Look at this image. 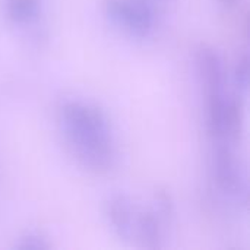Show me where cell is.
<instances>
[{"label": "cell", "mask_w": 250, "mask_h": 250, "mask_svg": "<svg viewBox=\"0 0 250 250\" xmlns=\"http://www.w3.org/2000/svg\"><path fill=\"white\" fill-rule=\"evenodd\" d=\"M62 132L76 160L92 173H107L116 161L110 123L95 105L66 101L59 111Z\"/></svg>", "instance_id": "cell-1"}, {"label": "cell", "mask_w": 250, "mask_h": 250, "mask_svg": "<svg viewBox=\"0 0 250 250\" xmlns=\"http://www.w3.org/2000/svg\"><path fill=\"white\" fill-rule=\"evenodd\" d=\"M105 16L136 37H146L155 22L152 6L146 0H105Z\"/></svg>", "instance_id": "cell-2"}, {"label": "cell", "mask_w": 250, "mask_h": 250, "mask_svg": "<svg viewBox=\"0 0 250 250\" xmlns=\"http://www.w3.org/2000/svg\"><path fill=\"white\" fill-rule=\"evenodd\" d=\"M214 176L221 192L233 198H246V183L237 166L236 155L231 145L227 142H217L214 152Z\"/></svg>", "instance_id": "cell-3"}, {"label": "cell", "mask_w": 250, "mask_h": 250, "mask_svg": "<svg viewBox=\"0 0 250 250\" xmlns=\"http://www.w3.org/2000/svg\"><path fill=\"white\" fill-rule=\"evenodd\" d=\"M198 72L205 83V88L209 92H223L224 91V66L217 50L208 45H202L196 53Z\"/></svg>", "instance_id": "cell-4"}, {"label": "cell", "mask_w": 250, "mask_h": 250, "mask_svg": "<svg viewBox=\"0 0 250 250\" xmlns=\"http://www.w3.org/2000/svg\"><path fill=\"white\" fill-rule=\"evenodd\" d=\"M105 215L114 233L129 240L133 230V207L130 199L125 193H114L105 202Z\"/></svg>", "instance_id": "cell-5"}, {"label": "cell", "mask_w": 250, "mask_h": 250, "mask_svg": "<svg viewBox=\"0 0 250 250\" xmlns=\"http://www.w3.org/2000/svg\"><path fill=\"white\" fill-rule=\"evenodd\" d=\"M161 220L152 211H145L138 217L136 231L138 239L142 248L146 249H160L163 242V229Z\"/></svg>", "instance_id": "cell-6"}, {"label": "cell", "mask_w": 250, "mask_h": 250, "mask_svg": "<svg viewBox=\"0 0 250 250\" xmlns=\"http://www.w3.org/2000/svg\"><path fill=\"white\" fill-rule=\"evenodd\" d=\"M41 0H6V12L13 23L25 25L37 19Z\"/></svg>", "instance_id": "cell-7"}, {"label": "cell", "mask_w": 250, "mask_h": 250, "mask_svg": "<svg viewBox=\"0 0 250 250\" xmlns=\"http://www.w3.org/2000/svg\"><path fill=\"white\" fill-rule=\"evenodd\" d=\"M48 248H50V243L40 233H28L22 236L15 245V249L18 250H45Z\"/></svg>", "instance_id": "cell-8"}, {"label": "cell", "mask_w": 250, "mask_h": 250, "mask_svg": "<svg viewBox=\"0 0 250 250\" xmlns=\"http://www.w3.org/2000/svg\"><path fill=\"white\" fill-rule=\"evenodd\" d=\"M249 56L248 54H243L237 64H236V69H234V82H236V86L246 92L248 91V86H249Z\"/></svg>", "instance_id": "cell-9"}, {"label": "cell", "mask_w": 250, "mask_h": 250, "mask_svg": "<svg viewBox=\"0 0 250 250\" xmlns=\"http://www.w3.org/2000/svg\"><path fill=\"white\" fill-rule=\"evenodd\" d=\"M155 205L157 211L155 214L161 220V223H167L173 217V204L170 196L166 192H157L155 193Z\"/></svg>", "instance_id": "cell-10"}, {"label": "cell", "mask_w": 250, "mask_h": 250, "mask_svg": "<svg viewBox=\"0 0 250 250\" xmlns=\"http://www.w3.org/2000/svg\"><path fill=\"white\" fill-rule=\"evenodd\" d=\"M220 1H221V4H223L224 7H227V9L234 7V6L239 3V0H220Z\"/></svg>", "instance_id": "cell-11"}]
</instances>
